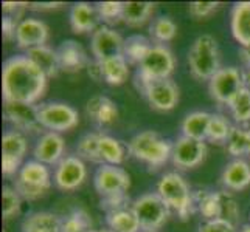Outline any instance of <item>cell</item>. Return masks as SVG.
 Masks as SVG:
<instances>
[{"instance_id":"cell-21","label":"cell","mask_w":250,"mask_h":232,"mask_svg":"<svg viewBox=\"0 0 250 232\" xmlns=\"http://www.w3.org/2000/svg\"><path fill=\"white\" fill-rule=\"evenodd\" d=\"M221 181H222L224 187L229 189V191H233V192H239V191L247 189L250 186L249 162L241 158L230 161L226 166V169L222 170Z\"/></svg>"},{"instance_id":"cell-35","label":"cell","mask_w":250,"mask_h":232,"mask_svg":"<svg viewBox=\"0 0 250 232\" xmlns=\"http://www.w3.org/2000/svg\"><path fill=\"white\" fill-rule=\"evenodd\" d=\"M233 125L230 124L229 119L221 113H211L208 133H207V141L214 144H224L229 141V136L231 133Z\"/></svg>"},{"instance_id":"cell-26","label":"cell","mask_w":250,"mask_h":232,"mask_svg":"<svg viewBox=\"0 0 250 232\" xmlns=\"http://www.w3.org/2000/svg\"><path fill=\"white\" fill-rule=\"evenodd\" d=\"M61 223L53 212H33L22 221V232H61Z\"/></svg>"},{"instance_id":"cell-46","label":"cell","mask_w":250,"mask_h":232,"mask_svg":"<svg viewBox=\"0 0 250 232\" xmlns=\"http://www.w3.org/2000/svg\"><path fill=\"white\" fill-rule=\"evenodd\" d=\"M59 6H62V3H36L34 8H38V10H51V8H59Z\"/></svg>"},{"instance_id":"cell-44","label":"cell","mask_w":250,"mask_h":232,"mask_svg":"<svg viewBox=\"0 0 250 232\" xmlns=\"http://www.w3.org/2000/svg\"><path fill=\"white\" fill-rule=\"evenodd\" d=\"M19 27V22H17L16 17L5 14L2 19V34L6 40H11L13 37L16 39V31Z\"/></svg>"},{"instance_id":"cell-28","label":"cell","mask_w":250,"mask_h":232,"mask_svg":"<svg viewBox=\"0 0 250 232\" xmlns=\"http://www.w3.org/2000/svg\"><path fill=\"white\" fill-rule=\"evenodd\" d=\"M100 155L103 164L120 166L126 160L127 145H125L120 140L114 138V136L100 133Z\"/></svg>"},{"instance_id":"cell-23","label":"cell","mask_w":250,"mask_h":232,"mask_svg":"<svg viewBox=\"0 0 250 232\" xmlns=\"http://www.w3.org/2000/svg\"><path fill=\"white\" fill-rule=\"evenodd\" d=\"M230 27L241 47H250V2H239L233 6Z\"/></svg>"},{"instance_id":"cell-20","label":"cell","mask_w":250,"mask_h":232,"mask_svg":"<svg viewBox=\"0 0 250 232\" xmlns=\"http://www.w3.org/2000/svg\"><path fill=\"white\" fill-rule=\"evenodd\" d=\"M100 14L97 6H93L87 2H78L72 6L70 10V27L73 33L83 34V33H93L100 25Z\"/></svg>"},{"instance_id":"cell-36","label":"cell","mask_w":250,"mask_h":232,"mask_svg":"<svg viewBox=\"0 0 250 232\" xmlns=\"http://www.w3.org/2000/svg\"><path fill=\"white\" fill-rule=\"evenodd\" d=\"M149 34H151V37L157 42V45H162V44H165V42H169L176 37L177 25L171 17L162 16V17H157V19L151 23Z\"/></svg>"},{"instance_id":"cell-7","label":"cell","mask_w":250,"mask_h":232,"mask_svg":"<svg viewBox=\"0 0 250 232\" xmlns=\"http://www.w3.org/2000/svg\"><path fill=\"white\" fill-rule=\"evenodd\" d=\"M132 211L140 221L142 231H157L167 223L171 209L157 192L145 194L132 203Z\"/></svg>"},{"instance_id":"cell-48","label":"cell","mask_w":250,"mask_h":232,"mask_svg":"<svg viewBox=\"0 0 250 232\" xmlns=\"http://www.w3.org/2000/svg\"><path fill=\"white\" fill-rule=\"evenodd\" d=\"M239 232H250V225H244L243 228L239 229Z\"/></svg>"},{"instance_id":"cell-39","label":"cell","mask_w":250,"mask_h":232,"mask_svg":"<svg viewBox=\"0 0 250 232\" xmlns=\"http://www.w3.org/2000/svg\"><path fill=\"white\" fill-rule=\"evenodd\" d=\"M2 211H3V218L10 220L16 217L21 212L22 208V196L14 187L5 186L2 191Z\"/></svg>"},{"instance_id":"cell-14","label":"cell","mask_w":250,"mask_h":232,"mask_svg":"<svg viewBox=\"0 0 250 232\" xmlns=\"http://www.w3.org/2000/svg\"><path fill=\"white\" fill-rule=\"evenodd\" d=\"M207 157V144L205 141H197L180 136L172 144L171 161L179 169H194L201 164Z\"/></svg>"},{"instance_id":"cell-16","label":"cell","mask_w":250,"mask_h":232,"mask_svg":"<svg viewBox=\"0 0 250 232\" xmlns=\"http://www.w3.org/2000/svg\"><path fill=\"white\" fill-rule=\"evenodd\" d=\"M3 115L19 132H36L42 128L39 123V106L5 102Z\"/></svg>"},{"instance_id":"cell-10","label":"cell","mask_w":250,"mask_h":232,"mask_svg":"<svg viewBox=\"0 0 250 232\" xmlns=\"http://www.w3.org/2000/svg\"><path fill=\"white\" fill-rule=\"evenodd\" d=\"M93 186L101 195V198L127 195L129 187H131V177L123 167L103 164L95 172Z\"/></svg>"},{"instance_id":"cell-32","label":"cell","mask_w":250,"mask_h":232,"mask_svg":"<svg viewBox=\"0 0 250 232\" xmlns=\"http://www.w3.org/2000/svg\"><path fill=\"white\" fill-rule=\"evenodd\" d=\"M151 48H152V44L148 37L142 36V34H135V36L125 39L123 56L126 57L127 62L140 65V62L146 57V54L149 53Z\"/></svg>"},{"instance_id":"cell-37","label":"cell","mask_w":250,"mask_h":232,"mask_svg":"<svg viewBox=\"0 0 250 232\" xmlns=\"http://www.w3.org/2000/svg\"><path fill=\"white\" fill-rule=\"evenodd\" d=\"M229 108L235 123L239 125H246L250 121V89L244 87L241 90L236 94V98L231 101Z\"/></svg>"},{"instance_id":"cell-41","label":"cell","mask_w":250,"mask_h":232,"mask_svg":"<svg viewBox=\"0 0 250 232\" xmlns=\"http://www.w3.org/2000/svg\"><path fill=\"white\" fill-rule=\"evenodd\" d=\"M219 218L233 223L235 226L239 218V206L229 192H221V217Z\"/></svg>"},{"instance_id":"cell-31","label":"cell","mask_w":250,"mask_h":232,"mask_svg":"<svg viewBox=\"0 0 250 232\" xmlns=\"http://www.w3.org/2000/svg\"><path fill=\"white\" fill-rule=\"evenodd\" d=\"M194 203L205 221L221 217V192L199 191L194 194Z\"/></svg>"},{"instance_id":"cell-2","label":"cell","mask_w":250,"mask_h":232,"mask_svg":"<svg viewBox=\"0 0 250 232\" xmlns=\"http://www.w3.org/2000/svg\"><path fill=\"white\" fill-rule=\"evenodd\" d=\"M157 195L165 201L171 211H174L180 220H188L196 209L194 194L187 179L177 172H168L157 183Z\"/></svg>"},{"instance_id":"cell-17","label":"cell","mask_w":250,"mask_h":232,"mask_svg":"<svg viewBox=\"0 0 250 232\" xmlns=\"http://www.w3.org/2000/svg\"><path fill=\"white\" fill-rule=\"evenodd\" d=\"M65 143L61 133L45 132L38 140L33 149V157L36 161L45 166H58L59 161L64 158Z\"/></svg>"},{"instance_id":"cell-50","label":"cell","mask_w":250,"mask_h":232,"mask_svg":"<svg viewBox=\"0 0 250 232\" xmlns=\"http://www.w3.org/2000/svg\"><path fill=\"white\" fill-rule=\"evenodd\" d=\"M142 232H157V231H142Z\"/></svg>"},{"instance_id":"cell-5","label":"cell","mask_w":250,"mask_h":232,"mask_svg":"<svg viewBox=\"0 0 250 232\" xmlns=\"http://www.w3.org/2000/svg\"><path fill=\"white\" fill-rule=\"evenodd\" d=\"M176 68V59L165 45H152L149 53L140 62L137 70L135 84L139 90L146 87L151 82L169 79Z\"/></svg>"},{"instance_id":"cell-30","label":"cell","mask_w":250,"mask_h":232,"mask_svg":"<svg viewBox=\"0 0 250 232\" xmlns=\"http://www.w3.org/2000/svg\"><path fill=\"white\" fill-rule=\"evenodd\" d=\"M154 11V3L151 2H123L122 20L129 27H142L149 20Z\"/></svg>"},{"instance_id":"cell-12","label":"cell","mask_w":250,"mask_h":232,"mask_svg":"<svg viewBox=\"0 0 250 232\" xmlns=\"http://www.w3.org/2000/svg\"><path fill=\"white\" fill-rule=\"evenodd\" d=\"M27 138L19 130H8L2 136V172L5 177L19 174L27 153Z\"/></svg>"},{"instance_id":"cell-1","label":"cell","mask_w":250,"mask_h":232,"mask_svg":"<svg viewBox=\"0 0 250 232\" xmlns=\"http://www.w3.org/2000/svg\"><path fill=\"white\" fill-rule=\"evenodd\" d=\"M48 77L42 73L27 54L6 59L2 68L3 102L36 104L44 96Z\"/></svg>"},{"instance_id":"cell-11","label":"cell","mask_w":250,"mask_h":232,"mask_svg":"<svg viewBox=\"0 0 250 232\" xmlns=\"http://www.w3.org/2000/svg\"><path fill=\"white\" fill-rule=\"evenodd\" d=\"M87 178V167L78 155H65L55 167L53 181L64 192L76 191Z\"/></svg>"},{"instance_id":"cell-4","label":"cell","mask_w":250,"mask_h":232,"mask_svg":"<svg viewBox=\"0 0 250 232\" xmlns=\"http://www.w3.org/2000/svg\"><path fill=\"white\" fill-rule=\"evenodd\" d=\"M188 65L196 79L210 81L222 68L216 39L210 34H202L197 37L188 51Z\"/></svg>"},{"instance_id":"cell-25","label":"cell","mask_w":250,"mask_h":232,"mask_svg":"<svg viewBox=\"0 0 250 232\" xmlns=\"http://www.w3.org/2000/svg\"><path fill=\"white\" fill-rule=\"evenodd\" d=\"M210 119L211 113H207V111H191V113H188L184 118L182 124H180L182 136L197 141H207Z\"/></svg>"},{"instance_id":"cell-18","label":"cell","mask_w":250,"mask_h":232,"mask_svg":"<svg viewBox=\"0 0 250 232\" xmlns=\"http://www.w3.org/2000/svg\"><path fill=\"white\" fill-rule=\"evenodd\" d=\"M48 40V27L38 19H23L19 22V27L16 31L17 47L28 51L31 48L47 45Z\"/></svg>"},{"instance_id":"cell-22","label":"cell","mask_w":250,"mask_h":232,"mask_svg":"<svg viewBox=\"0 0 250 232\" xmlns=\"http://www.w3.org/2000/svg\"><path fill=\"white\" fill-rule=\"evenodd\" d=\"M85 111H87V116L98 125H109L118 118V108L115 102L103 94L92 96L85 104Z\"/></svg>"},{"instance_id":"cell-45","label":"cell","mask_w":250,"mask_h":232,"mask_svg":"<svg viewBox=\"0 0 250 232\" xmlns=\"http://www.w3.org/2000/svg\"><path fill=\"white\" fill-rule=\"evenodd\" d=\"M241 59H243V62L246 67H250V47H241Z\"/></svg>"},{"instance_id":"cell-15","label":"cell","mask_w":250,"mask_h":232,"mask_svg":"<svg viewBox=\"0 0 250 232\" xmlns=\"http://www.w3.org/2000/svg\"><path fill=\"white\" fill-rule=\"evenodd\" d=\"M149 106L157 111H169L179 102V89L171 79H162L148 84L140 90Z\"/></svg>"},{"instance_id":"cell-3","label":"cell","mask_w":250,"mask_h":232,"mask_svg":"<svg viewBox=\"0 0 250 232\" xmlns=\"http://www.w3.org/2000/svg\"><path fill=\"white\" fill-rule=\"evenodd\" d=\"M127 152L149 167L159 169L171 160L172 144L162 138L157 132L145 130L132 136L127 143Z\"/></svg>"},{"instance_id":"cell-33","label":"cell","mask_w":250,"mask_h":232,"mask_svg":"<svg viewBox=\"0 0 250 232\" xmlns=\"http://www.w3.org/2000/svg\"><path fill=\"white\" fill-rule=\"evenodd\" d=\"M76 155L84 161L98 162L103 166V160L100 155V132H90L83 135L76 144Z\"/></svg>"},{"instance_id":"cell-34","label":"cell","mask_w":250,"mask_h":232,"mask_svg":"<svg viewBox=\"0 0 250 232\" xmlns=\"http://www.w3.org/2000/svg\"><path fill=\"white\" fill-rule=\"evenodd\" d=\"M227 152L231 157L241 158L250 152V128L246 125H233L227 141Z\"/></svg>"},{"instance_id":"cell-27","label":"cell","mask_w":250,"mask_h":232,"mask_svg":"<svg viewBox=\"0 0 250 232\" xmlns=\"http://www.w3.org/2000/svg\"><path fill=\"white\" fill-rule=\"evenodd\" d=\"M98 62V61H97ZM100 64V70H101V77L103 81L107 82L109 85H122L127 81L129 77V62L126 61V57L117 56L107 59V61L98 62Z\"/></svg>"},{"instance_id":"cell-19","label":"cell","mask_w":250,"mask_h":232,"mask_svg":"<svg viewBox=\"0 0 250 232\" xmlns=\"http://www.w3.org/2000/svg\"><path fill=\"white\" fill-rule=\"evenodd\" d=\"M56 51L61 70L65 73H78L90 64L87 53L76 40H64Z\"/></svg>"},{"instance_id":"cell-49","label":"cell","mask_w":250,"mask_h":232,"mask_svg":"<svg viewBox=\"0 0 250 232\" xmlns=\"http://www.w3.org/2000/svg\"><path fill=\"white\" fill-rule=\"evenodd\" d=\"M90 232H112L110 229H92Z\"/></svg>"},{"instance_id":"cell-51","label":"cell","mask_w":250,"mask_h":232,"mask_svg":"<svg viewBox=\"0 0 250 232\" xmlns=\"http://www.w3.org/2000/svg\"><path fill=\"white\" fill-rule=\"evenodd\" d=\"M249 157H250V152H249Z\"/></svg>"},{"instance_id":"cell-9","label":"cell","mask_w":250,"mask_h":232,"mask_svg":"<svg viewBox=\"0 0 250 232\" xmlns=\"http://www.w3.org/2000/svg\"><path fill=\"white\" fill-rule=\"evenodd\" d=\"M244 89L243 70L236 67H222L208 81V91L211 98L224 106H230L236 94Z\"/></svg>"},{"instance_id":"cell-42","label":"cell","mask_w":250,"mask_h":232,"mask_svg":"<svg viewBox=\"0 0 250 232\" xmlns=\"http://www.w3.org/2000/svg\"><path fill=\"white\" fill-rule=\"evenodd\" d=\"M199 232H238L233 223L222 218H214L202 223L199 226Z\"/></svg>"},{"instance_id":"cell-43","label":"cell","mask_w":250,"mask_h":232,"mask_svg":"<svg viewBox=\"0 0 250 232\" xmlns=\"http://www.w3.org/2000/svg\"><path fill=\"white\" fill-rule=\"evenodd\" d=\"M219 2H193L189 3L188 11L196 19H204V17L211 16L214 11L218 10Z\"/></svg>"},{"instance_id":"cell-13","label":"cell","mask_w":250,"mask_h":232,"mask_svg":"<svg viewBox=\"0 0 250 232\" xmlns=\"http://www.w3.org/2000/svg\"><path fill=\"white\" fill-rule=\"evenodd\" d=\"M125 39L120 36V33L110 28L109 25H100V27L92 33L90 39V50L95 56V61L103 62L107 59L117 57L123 54Z\"/></svg>"},{"instance_id":"cell-24","label":"cell","mask_w":250,"mask_h":232,"mask_svg":"<svg viewBox=\"0 0 250 232\" xmlns=\"http://www.w3.org/2000/svg\"><path fill=\"white\" fill-rule=\"evenodd\" d=\"M27 56L30 61L36 64V67L44 73L47 77H55L61 71V65H59L58 51L50 48L48 45L36 47L27 51Z\"/></svg>"},{"instance_id":"cell-29","label":"cell","mask_w":250,"mask_h":232,"mask_svg":"<svg viewBox=\"0 0 250 232\" xmlns=\"http://www.w3.org/2000/svg\"><path fill=\"white\" fill-rule=\"evenodd\" d=\"M106 223L112 232H140V221L132 208H123L106 214Z\"/></svg>"},{"instance_id":"cell-8","label":"cell","mask_w":250,"mask_h":232,"mask_svg":"<svg viewBox=\"0 0 250 232\" xmlns=\"http://www.w3.org/2000/svg\"><path fill=\"white\" fill-rule=\"evenodd\" d=\"M39 123L48 132H67L80 124L76 108L64 102H47L39 106Z\"/></svg>"},{"instance_id":"cell-38","label":"cell","mask_w":250,"mask_h":232,"mask_svg":"<svg viewBox=\"0 0 250 232\" xmlns=\"http://www.w3.org/2000/svg\"><path fill=\"white\" fill-rule=\"evenodd\" d=\"M92 220L84 209H75L62 218L61 232H90Z\"/></svg>"},{"instance_id":"cell-47","label":"cell","mask_w":250,"mask_h":232,"mask_svg":"<svg viewBox=\"0 0 250 232\" xmlns=\"http://www.w3.org/2000/svg\"><path fill=\"white\" fill-rule=\"evenodd\" d=\"M243 79H244V87L250 89V67H246L243 70Z\"/></svg>"},{"instance_id":"cell-6","label":"cell","mask_w":250,"mask_h":232,"mask_svg":"<svg viewBox=\"0 0 250 232\" xmlns=\"http://www.w3.org/2000/svg\"><path fill=\"white\" fill-rule=\"evenodd\" d=\"M51 187V174L45 164L31 160L23 162L14 179V189L22 198L33 201L44 196Z\"/></svg>"},{"instance_id":"cell-40","label":"cell","mask_w":250,"mask_h":232,"mask_svg":"<svg viewBox=\"0 0 250 232\" xmlns=\"http://www.w3.org/2000/svg\"><path fill=\"white\" fill-rule=\"evenodd\" d=\"M100 19L107 23L122 20L123 16V2H100L97 5Z\"/></svg>"}]
</instances>
